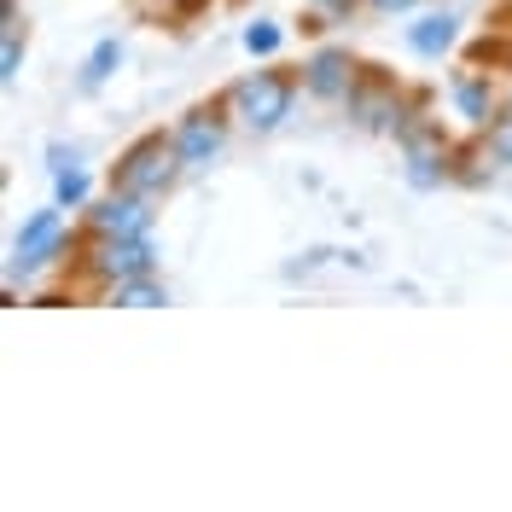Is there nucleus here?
I'll list each match as a JSON object with an SVG mask.
<instances>
[{"label":"nucleus","mask_w":512,"mask_h":512,"mask_svg":"<svg viewBox=\"0 0 512 512\" xmlns=\"http://www.w3.org/2000/svg\"><path fill=\"white\" fill-rule=\"evenodd\" d=\"M53 245H59V216L47 210V216H35V222L18 233V262H24V268H35V262H47V251H53Z\"/></svg>","instance_id":"nucleus-3"},{"label":"nucleus","mask_w":512,"mask_h":512,"mask_svg":"<svg viewBox=\"0 0 512 512\" xmlns=\"http://www.w3.org/2000/svg\"><path fill=\"white\" fill-rule=\"evenodd\" d=\"M216 146H222V128L210 123V117H192V123L181 128V146H175V158H181V163H204Z\"/></svg>","instance_id":"nucleus-5"},{"label":"nucleus","mask_w":512,"mask_h":512,"mask_svg":"<svg viewBox=\"0 0 512 512\" xmlns=\"http://www.w3.org/2000/svg\"><path fill=\"white\" fill-rule=\"evenodd\" d=\"M94 222H99V233H117V239H140V233H146V210H140L134 198H123V204L111 198V204L99 210Z\"/></svg>","instance_id":"nucleus-6"},{"label":"nucleus","mask_w":512,"mask_h":512,"mask_svg":"<svg viewBox=\"0 0 512 512\" xmlns=\"http://www.w3.org/2000/svg\"><path fill=\"white\" fill-rule=\"evenodd\" d=\"M379 6H384V12H396V6H408V0H379Z\"/></svg>","instance_id":"nucleus-14"},{"label":"nucleus","mask_w":512,"mask_h":512,"mask_svg":"<svg viewBox=\"0 0 512 512\" xmlns=\"http://www.w3.org/2000/svg\"><path fill=\"white\" fill-rule=\"evenodd\" d=\"M315 88H320V94H338V88H344V59H332V53H326V59L315 64Z\"/></svg>","instance_id":"nucleus-8"},{"label":"nucleus","mask_w":512,"mask_h":512,"mask_svg":"<svg viewBox=\"0 0 512 512\" xmlns=\"http://www.w3.org/2000/svg\"><path fill=\"white\" fill-rule=\"evenodd\" d=\"M233 105L245 111V123H251V128H274L280 117H286L291 88L280 82V76H256V82H245V88L233 94Z\"/></svg>","instance_id":"nucleus-1"},{"label":"nucleus","mask_w":512,"mask_h":512,"mask_svg":"<svg viewBox=\"0 0 512 512\" xmlns=\"http://www.w3.org/2000/svg\"><path fill=\"white\" fill-rule=\"evenodd\" d=\"M82 192H88V181H82V175H59V198H70V204H76Z\"/></svg>","instance_id":"nucleus-10"},{"label":"nucleus","mask_w":512,"mask_h":512,"mask_svg":"<svg viewBox=\"0 0 512 512\" xmlns=\"http://www.w3.org/2000/svg\"><path fill=\"white\" fill-rule=\"evenodd\" d=\"M501 152H507V158H512V128H507V134H501Z\"/></svg>","instance_id":"nucleus-13"},{"label":"nucleus","mask_w":512,"mask_h":512,"mask_svg":"<svg viewBox=\"0 0 512 512\" xmlns=\"http://www.w3.org/2000/svg\"><path fill=\"white\" fill-rule=\"evenodd\" d=\"M460 105H466V117H472V123H483V111H489V99H483L478 82H460Z\"/></svg>","instance_id":"nucleus-9"},{"label":"nucleus","mask_w":512,"mask_h":512,"mask_svg":"<svg viewBox=\"0 0 512 512\" xmlns=\"http://www.w3.org/2000/svg\"><path fill=\"white\" fill-rule=\"evenodd\" d=\"M123 303H163L152 286H123Z\"/></svg>","instance_id":"nucleus-12"},{"label":"nucleus","mask_w":512,"mask_h":512,"mask_svg":"<svg viewBox=\"0 0 512 512\" xmlns=\"http://www.w3.org/2000/svg\"><path fill=\"white\" fill-rule=\"evenodd\" d=\"M117 181H123V192L163 187V181H169V146H163V140H146V146L123 163V175H117Z\"/></svg>","instance_id":"nucleus-2"},{"label":"nucleus","mask_w":512,"mask_h":512,"mask_svg":"<svg viewBox=\"0 0 512 512\" xmlns=\"http://www.w3.org/2000/svg\"><path fill=\"white\" fill-rule=\"evenodd\" d=\"M448 41H454V24H448V18H425V24L414 30V47H419V53H443Z\"/></svg>","instance_id":"nucleus-7"},{"label":"nucleus","mask_w":512,"mask_h":512,"mask_svg":"<svg viewBox=\"0 0 512 512\" xmlns=\"http://www.w3.org/2000/svg\"><path fill=\"white\" fill-rule=\"evenodd\" d=\"M99 268H105V274H117V280H128V274H146V268H152V251H146L140 239H117V245H105Z\"/></svg>","instance_id":"nucleus-4"},{"label":"nucleus","mask_w":512,"mask_h":512,"mask_svg":"<svg viewBox=\"0 0 512 512\" xmlns=\"http://www.w3.org/2000/svg\"><path fill=\"white\" fill-rule=\"evenodd\" d=\"M245 41H251V53H274V41H280V35H274V30H251Z\"/></svg>","instance_id":"nucleus-11"}]
</instances>
